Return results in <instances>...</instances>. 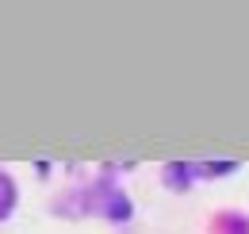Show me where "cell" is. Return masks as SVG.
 I'll list each match as a JSON object with an SVG mask.
<instances>
[{
  "label": "cell",
  "mask_w": 249,
  "mask_h": 234,
  "mask_svg": "<svg viewBox=\"0 0 249 234\" xmlns=\"http://www.w3.org/2000/svg\"><path fill=\"white\" fill-rule=\"evenodd\" d=\"M81 211H100L104 219L123 223V219H130V200H126L115 184H96V188H89V192H85Z\"/></svg>",
  "instance_id": "cell-1"
},
{
  "label": "cell",
  "mask_w": 249,
  "mask_h": 234,
  "mask_svg": "<svg viewBox=\"0 0 249 234\" xmlns=\"http://www.w3.org/2000/svg\"><path fill=\"white\" fill-rule=\"evenodd\" d=\"M230 169H238V161H215V165H199V161H173V165H165V180H169L177 192H184L196 176H218V173H230Z\"/></svg>",
  "instance_id": "cell-2"
},
{
  "label": "cell",
  "mask_w": 249,
  "mask_h": 234,
  "mask_svg": "<svg viewBox=\"0 0 249 234\" xmlns=\"http://www.w3.org/2000/svg\"><path fill=\"white\" fill-rule=\"evenodd\" d=\"M12 207H16V180L8 173H0V223L12 215Z\"/></svg>",
  "instance_id": "cell-3"
}]
</instances>
